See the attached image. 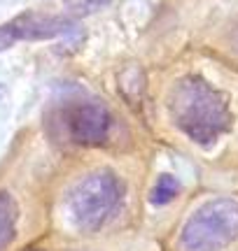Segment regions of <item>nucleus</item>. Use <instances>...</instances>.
<instances>
[{"instance_id":"423d86ee","label":"nucleus","mask_w":238,"mask_h":251,"mask_svg":"<svg viewBox=\"0 0 238 251\" xmlns=\"http://www.w3.org/2000/svg\"><path fill=\"white\" fill-rule=\"evenodd\" d=\"M19 224V205L14 196L0 188V251H7V247L17 237Z\"/></svg>"},{"instance_id":"0eeeda50","label":"nucleus","mask_w":238,"mask_h":251,"mask_svg":"<svg viewBox=\"0 0 238 251\" xmlns=\"http://www.w3.org/2000/svg\"><path fill=\"white\" fill-rule=\"evenodd\" d=\"M180 193V181L175 179L173 175H159L152 186V193H149V200L154 205H168L175 196Z\"/></svg>"},{"instance_id":"6e6552de","label":"nucleus","mask_w":238,"mask_h":251,"mask_svg":"<svg viewBox=\"0 0 238 251\" xmlns=\"http://www.w3.org/2000/svg\"><path fill=\"white\" fill-rule=\"evenodd\" d=\"M61 2L73 17H87L110 5V0H61Z\"/></svg>"},{"instance_id":"20e7f679","label":"nucleus","mask_w":238,"mask_h":251,"mask_svg":"<svg viewBox=\"0 0 238 251\" xmlns=\"http://www.w3.org/2000/svg\"><path fill=\"white\" fill-rule=\"evenodd\" d=\"M80 26L73 17H54V14H37V12H24L14 17L9 24L0 26V51H5L14 42H40V40H54L77 33Z\"/></svg>"},{"instance_id":"f257e3e1","label":"nucleus","mask_w":238,"mask_h":251,"mask_svg":"<svg viewBox=\"0 0 238 251\" xmlns=\"http://www.w3.org/2000/svg\"><path fill=\"white\" fill-rule=\"evenodd\" d=\"M175 128L199 147H212L229 133L234 114L229 98L199 75H184L168 93Z\"/></svg>"},{"instance_id":"f03ea898","label":"nucleus","mask_w":238,"mask_h":251,"mask_svg":"<svg viewBox=\"0 0 238 251\" xmlns=\"http://www.w3.org/2000/svg\"><path fill=\"white\" fill-rule=\"evenodd\" d=\"M124 198V181L117 172L101 168L84 175L68 193V214L80 230L93 233L112 219Z\"/></svg>"},{"instance_id":"7ed1b4c3","label":"nucleus","mask_w":238,"mask_h":251,"mask_svg":"<svg viewBox=\"0 0 238 251\" xmlns=\"http://www.w3.org/2000/svg\"><path fill=\"white\" fill-rule=\"evenodd\" d=\"M238 237V200L215 198L196 207L180 230L182 251H224Z\"/></svg>"},{"instance_id":"39448f33","label":"nucleus","mask_w":238,"mask_h":251,"mask_svg":"<svg viewBox=\"0 0 238 251\" xmlns=\"http://www.w3.org/2000/svg\"><path fill=\"white\" fill-rule=\"evenodd\" d=\"M63 128L80 147H101L112 133V114L103 102L82 100L63 109Z\"/></svg>"}]
</instances>
